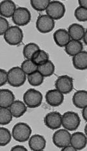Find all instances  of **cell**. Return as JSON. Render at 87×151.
<instances>
[{"label": "cell", "instance_id": "obj_1", "mask_svg": "<svg viewBox=\"0 0 87 151\" xmlns=\"http://www.w3.org/2000/svg\"><path fill=\"white\" fill-rule=\"evenodd\" d=\"M32 134V129L26 123H17L13 127L12 137L16 142L20 143L25 142L29 140Z\"/></svg>", "mask_w": 87, "mask_h": 151}, {"label": "cell", "instance_id": "obj_2", "mask_svg": "<svg viewBox=\"0 0 87 151\" xmlns=\"http://www.w3.org/2000/svg\"><path fill=\"white\" fill-rule=\"evenodd\" d=\"M27 75L21 67H14L7 72V82L13 87H22L25 83Z\"/></svg>", "mask_w": 87, "mask_h": 151}, {"label": "cell", "instance_id": "obj_3", "mask_svg": "<svg viewBox=\"0 0 87 151\" xmlns=\"http://www.w3.org/2000/svg\"><path fill=\"white\" fill-rule=\"evenodd\" d=\"M81 123V119L76 112L68 111L62 115L61 126L68 131H74L77 129Z\"/></svg>", "mask_w": 87, "mask_h": 151}, {"label": "cell", "instance_id": "obj_4", "mask_svg": "<svg viewBox=\"0 0 87 151\" xmlns=\"http://www.w3.org/2000/svg\"><path fill=\"white\" fill-rule=\"evenodd\" d=\"M43 95L34 88H29L23 94V101L27 107L37 108L42 104Z\"/></svg>", "mask_w": 87, "mask_h": 151}, {"label": "cell", "instance_id": "obj_5", "mask_svg": "<svg viewBox=\"0 0 87 151\" xmlns=\"http://www.w3.org/2000/svg\"><path fill=\"white\" fill-rule=\"evenodd\" d=\"M4 40L10 45H18L23 39V30L17 26H11L4 34Z\"/></svg>", "mask_w": 87, "mask_h": 151}, {"label": "cell", "instance_id": "obj_6", "mask_svg": "<svg viewBox=\"0 0 87 151\" xmlns=\"http://www.w3.org/2000/svg\"><path fill=\"white\" fill-rule=\"evenodd\" d=\"M47 15L54 20H59L64 16L65 14V6L63 3L59 1H50L46 10Z\"/></svg>", "mask_w": 87, "mask_h": 151}, {"label": "cell", "instance_id": "obj_7", "mask_svg": "<svg viewBox=\"0 0 87 151\" xmlns=\"http://www.w3.org/2000/svg\"><path fill=\"white\" fill-rule=\"evenodd\" d=\"M55 89L60 91L63 94H68L74 88V80L73 78L67 75H63L58 77L55 82Z\"/></svg>", "mask_w": 87, "mask_h": 151}, {"label": "cell", "instance_id": "obj_8", "mask_svg": "<svg viewBox=\"0 0 87 151\" xmlns=\"http://www.w3.org/2000/svg\"><path fill=\"white\" fill-rule=\"evenodd\" d=\"M12 19L16 26H25L31 20V14L29 10L25 7H18L12 16Z\"/></svg>", "mask_w": 87, "mask_h": 151}, {"label": "cell", "instance_id": "obj_9", "mask_svg": "<svg viewBox=\"0 0 87 151\" xmlns=\"http://www.w3.org/2000/svg\"><path fill=\"white\" fill-rule=\"evenodd\" d=\"M71 134L67 129H60L55 131L52 136V142L58 148H63L70 144Z\"/></svg>", "mask_w": 87, "mask_h": 151}, {"label": "cell", "instance_id": "obj_10", "mask_svg": "<svg viewBox=\"0 0 87 151\" xmlns=\"http://www.w3.org/2000/svg\"><path fill=\"white\" fill-rule=\"evenodd\" d=\"M36 27L37 30L41 33H49L54 29L55 22L47 14L40 15L37 19Z\"/></svg>", "mask_w": 87, "mask_h": 151}, {"label": "cell", "instance_id": "obj_11", "mask_svg": "<svg viewBox=\"0 0 87 151\" xmlns=\"http://www.w3.org/2000/svg\"><path fill=\"white\" fill-rule=\"evenodd\" d=\"M62 115L58 112L48 113L44 118V123L48 129L56 130L61 127Z\"/></svg>", "mask_w": 87, "mask_h": 151}, {"label": "cell", "instance_id": "obj_12", "mask_svg": "<svg viewBox=\"0 0 87 151\" xmlns=\"http://www.w3.org/2000/svg\"><path fill=\"white\" fill-rule=\"evenodd\" d=\"M45 99L47 104L52 107H58L63 103L64 95L57 89H52L47 91Z\"/></svg>", "mask_w": 87, "mask_h": 151}, {"label": "cell", "instance_id": "obj_13", "mask_svg": "<svg viewBox=\"0 0 87 151\" xmlns=\"http://www.w3.org/2000/svg\"><path fill=\"white\" fill-rule=\"evenodd\" d=\"M86 135L83 132H76L71 134L70 145L74 147L76 151L85 149L86 146Z\"/></svg>", "mask_w": 87, "mask_h": 151}, {"label": "cell", "instance_id": "obj_14", "mask_svg": "<svg viewBox=\"0 0 87 151\" xmlns=\"http://www.w3.org/2000/svg\"><path fill=\"white\" fill-rule=\"evenodd\" d=\"M29 139V146L33 151L43 150L46 147L47 142L43 136L34 134L30 136Z\"/></svg>", "mask_w": 87, "mask_h": 151}, {"label": "cell", "instance_id": "obj_15", "mask_svg": "<svg viewBox=\"0 0 87 151\" xmlns=\"http://www.w3.org/2000/svg\"><path fill=\"white\" fill-rule=\"evenodd\" d=\"M14 2L10 0H4L0 3V15L3 18H11L16 9Z\"/></svg>", "mask_w": 87, "mask_h": 151}, {"label": "cell", "instance_id": "obj_16", "mask_svg": "<svg viewBox=\"0 0 87 151\" xmlns=\"http://www.w3.org/2000/svg\"><path fill=\"white\" fill-rule=\"evenodd\" d=\"M68 33L72 40L81 41L86 32V29L81 25L78 23H73L69 26Z\"/></svg>", "mask_w": 87, "mask_h": 151}, {"label": "cell", "instance_id": "obj_17", "mask_svg": "<svg viewBox=\"0 0 87 151\" xmlns=\"http://www.w3.org/2000/svg\"><path fill=\"white\" fill-rule=\"evenodd\" d=\"M53 37L55 44L60 47H65L70 40L68 31L64 29H59L55 30L53 34Z\"/></svg>", "mask_w": 87, "mask_h": 151}, {"label": "cell", "instance_id": "obj_18", "mask_svg": "<svg viewBox=\"0 0 87 151\" xmlns=\"http://www.w3.org/2000/svg\"><path fill=\"white\" fill-rule=\"evenodd\" d=\"M14 100V94L11 91L6 88L0 89V107L9 108Z\"/></svg>", "mask_w": 87, "mask_h": 151}, {"label": "cell", "instance_id": "obj_19", "mask_svg": "<svg viewBox=\"0 0 87 151\" xmlns=\"http://www.w3.org/2000/svg\"><path fill=\"white\" fill-rule=\"evenodd\" d=\"M72 63L75 68L79 70H85L87 68V52L83 50L73 56Z\"/></svg>", "mask_w": 87, "mask_h": 151}, {"label": "cell", "instance_id": "obj_20", "mask_svg": "<svg viewBox=\"0 0 87 151\" xmlns=\"http://www.w3.org/2000/svg\"><path fill=\"white\" fill-rule=\"evenodd\" d=\"M9 109L13 117L16 118L22 117L27 111V107L25 103L20 100L14 101Z\"/></svg>", "mask_w": 87, "mask_h": 151}, {"label": "cell", "instance_id": "obj_21", "mask_svg": "<svg viewBox=\"0 0 87 151\" xmlns=\"http://www.w3.org/2000/svg\"><path fill=\"white\" fill-rule=\"evenodd\" d=\"M66 53L70 56H74L83 50V45L81 41L70 40L65 47Z\"/></svg>", "mask_w": 87, "mask_h": 151}, {"label": "cell", "instance_id": "obj_22", "mask_svg": "<svg viewBox=\"0 0 87 151\" xmlns=\"http://www.w3.org/2000/svg\"><path fill=\"white\" fill-rule=\"evenodd\" d=\"M72 102L75 107L79 109L87 107V92L83 90L75 92L72 97Z\"/></svg>", "mask_w": 87, "mask_h": 151}, {"label": "cell", "instance_id": "obj_23", "mask_svg": "<svg viewBox=\"0 0 87 151\" xmlns=\"http://www.w3.org/2000/svg\"><path fill=\"white\" fill-rule=\"evenodd\" d=\"M37 71L43 77H50L54 73L55 66L54 64L50 60H48L47 62L37 66Z\"/></svg>", "mask_w": 87, "mask_h": 151}, {"label": "cell", "instance_id": "obj_24", "mask_svg": "<svg viewBox=\"0 0 87 151\" xmlns=\"http://www.w3.org/2000/svg\"><path fill=\"white\" fill-rule=\"evenodd\" d=\"M31 60L38 66L49 60V55L45 50L40 49L34 53L31 58Z\"/></svg>", "mask_w": 87, "mask_h": 151}, {"label": "cell", "instance_id": "obj_25", "mask_svg": "<svg viewBox=\"0 0 87 151\" xmlns=\"http://www.w3.org/2000/svg\"><path fill=\"white\" fill-rule=\"evenodd\" d=\"M27 80L32 86L38 87L43 83L44 77L37 70L32 74L27 75Z\"/></svg>", "mask_w": 87, "mask_h": 151}, {"label": "cell", "instance_id": "obj_26", "mask_svg": "<svg viewBox=\"0 0 87 151\" xmlns=\"http://www.w3.org/2000/svg\"><path fill=\"white\" fill-rule=\"evenodd\" d=\"M40 49V47L36 43H29L23 47V54L26 60H31L34 53Z\"/></svg>", "mask_w": 87, "mask_h": 151}, {"label": "cell", "instance_id": "obj_27", "mask_svg": "<svg viewBox=\"0 0 87 151\" xmlns=\"http://www.w3.org/2000/svg\"><path fill=\"white\" fill-rule=\"evenodd\" d=\"M13 116L9 108L0 107V125H6L12 121Z\"/></svg>", "mask_w": 87, "mask_h": 151}, {"label": "cell", "instance_id": "obj_28", "mask_svg": "<svg viewBox=\"0 0 87 151\" xmlns=\"http://www.w3.org/2000/svg\"><path fill=\"white\" fill-rule=\"evenodd\" d=\"M21 68L23 73L27 76L37 71V65L35 64L31 60H26L22 63Z\"/></svg>", "mask_w": 87, "mask_h": 151}, {"label": "cell", "instance_id": "obj_29", "mask_svg": "<svg viewBox=\"0 0 87 151\" xmlns=\"http://www.w3.org/2000/svg\"><path fill=\"white\" fill-rule=\"evenodd\" d=\"M12 134L10 130L5 127H0V146L4 147L10 142Z\"/></svg>", "mask_w": 87, "mask_h": 151}, {"label": "cell", "instance_id": "obj_30", "mask_svg": "<svg viewBox=\"0 0 87 151\" xmlns=\"http://www.w3.org/2000/svg\"><path fill=\"white\" fill-rule=\"evenodd\" d=\"M49 0H31L30 5L32 7L37 11H44L49 4Z\"/></svg>", "mask_w": 87, "mask_h": 151}, {"label": "cell", "instance_id": "obj_31", "mask_svg": "<svg viewBox=\"0 0 87 151\" xmlns=\"http://www.w3.org/2000/svg\"><path fill=\"white\" fill-rule=\"evenodd\" d=\"M74 16L79 22H85L87 21V9L78 7L75 10Z\"/></svg>", "mask_w": 87, "mask_h": 151}, {"label": "cell", "instance_id": "obj_32", "mask_svg": "<svg viewBox=\"0 0 87 151\" xmlns=\"http://www.w3.org/2000/svg\"><path fill=\"white\" fill-rule=\"evenodd\" d=\"M9 28V23L7 19L2 16H0V36L4 35Z\"/></svg>", "mask_w": 87, "mask_h": 151}, {"label": "cell", "instance_id": "obj_33", "mask_svg": "<svg viewBox=\"0 0 87 151\" xmlns=\"http://www.w3.org/2000/svg\"><path fill=\"white\" fill-rule=\"evenodd\" d=\"M7 82V73L4 69L0 68V87L5 85Z\"/></svg>", "mask_w": 87, "mask_h": 151}, {"label": "cell", "instance_id": "obj_34", "mask_svg": "<svg viewBox=\"0 0 87 151\" xmlns=\"http://www.w3.org/2000/svg\"><path fill=\"white\" fill-rule=\"evenodd\" d=\"M11 151H27V149L25 148V147L23 145H16L14 147H12Z\"/></svg>", "mask_w": 87, "mask_h": 151}, {"label": "cell", "instance_id": "obj_35", "mask_svg": "<svg viewBox=\"0 0 87 151\" xmlns=\"http://www.w3.org/2000/svg\"><path fill=\"white\" fill-rule=\"evenodd\" d=\"M79 5L80 7L87 9V1L86 0H79Z\"/></svg>", "mask_w": 87, "mask_h": 151}, {"label": "cell", "instance_id": "obj_36", "mask_svg": "<svg viewBox=\"0 0 87 151\" xmlns=\"http://www.w3.org/2000/svg\"><path fill=\"white\" fill-rule=\"evenodd\" d=\"M62 151H76V150L71 145H68L61 149Z\"/></svg>", "mask_w": 87, "mask_h": 151}, {"label": "cell", "instance_id": "obj_37", "mask_svg": "<svg viewBox=\"0 0 87 151\" xmlns=\"http://www.w3.org/2000/svg\"><path fill=\"white\" fill-rule=\"evenodd\" d=\"M82 116L86 122H87V107L82 109Z\"/></svg>", "mask_w": 87, "mask_h": 151}, {"label": "cell", "instance_id": "obj_38", "mask_svg": "<svg viewBox=\"0 0 87 151\" xmlns=\"http://www.w3.org/2000/svg\"><path fill=\"white\" fill-rule=\"evenodd\" d=\"M82 40H83V42H84L85 45H87V31H86L85 35H84V36H83Z\"/></svg>", "mask_w": 87, "mask_h": 151}, {"label": "cell", "instance_id": "obj_39", "mask_svg": "<svg viewBox=\"0 0 87 151\" xmlns=\"http://www.w3.org/2000/svg\"><path fill=\"white\" fill-rule=\"evenodd\" d=\"M86 129H87V125L86 124V125H85V135H86V133H87Z\"/></svg>", "mask_w": 87, "mask_h": 151}]
</instances>
